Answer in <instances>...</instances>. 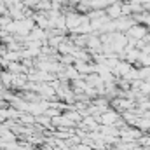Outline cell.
Returning <instances> with one entry per match:
<instances>
[{
    "instance_id": "obj_2",
    "label": "cell",
    "mask_w": 150,
    "mask_h": 150,
    "mask_svg": "<svg viewBox=\"0 0 150 150\" xmlns=\"http://www.w3.org/2000/svg\"><path fill=\"white\" fill-rule=\"evenodd\" d=\"M126 35L131 38H136V40H140V38H145L149 35V28L145 26V25H142V23H134L127 32H126Z\"/></svg>"
},
{
    "instance_id": "obj_3",
    "label": "cell",
    "mask_w": 150,
    "mask_h": 150,
    "mask_svg": "<svg viewBox=\"0 0 150 150\" xmlns=\"http://www.w3.org/2000/svg\"><path fill=\"white\" fill-rule=\"evenodd\" d=\"M105 12H107V16H108L110 19H117V18H120V16H122V2L110 4V5L105 9Z\"/></svg>"
},
{
    "instance_id": "obj_4",
    "label": "cell",
    "mask_w": 150,
    "mask_h": 150,
    "mask_svg": "<svg viewBox=\"0 0 150 150\" xmlns=\"http://www.w3.org/2000/svg\"><path fill=\"white\" fill-rule=\"evenodd\" d=\"M11 23V18H0V26H5Z\"/></svg>"
},
{
    "instance_id": "obj_1",
    "label": "cell",
    "mask_w": 150,
    "mask_h": 150,
    "mask_svg": "<svg viewBox=\"0 0 150 150\" xmlns=\"http://www.w3.org/2000/svg\"><path fill=\"white\" fill-rule=\"evenodd\" d=\"M84 18H86V14H80V12H77V11L67 12V14H65V26H67V30H68V32H74L75 28L82 23Z\"/></svg>"
}]
</instances>
